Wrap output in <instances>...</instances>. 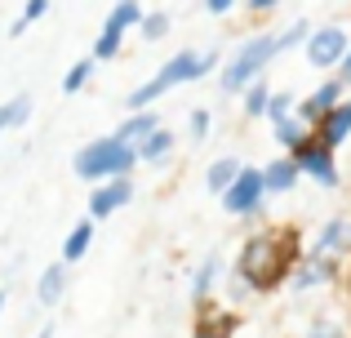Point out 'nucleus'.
Segmentation results:
<instances>
[{
  "instance_id": "12",
  "label": "nucleus",
  "mask_w": 351,
  "mask_h": 338,
  "mask_svg": "<svg viewBox=\"0 0 351 338\" xmlns=\"http://www.w3.org/2000/svg\"><path fill=\"white\" fill-rule=\"evenodd\" d=\"M316 138L325 143L329 152H338L343 143L351 138V103H343V107H334V112L320 121V130H316Z\"/></svg>"
},
{
  "instance_id": "16",
  "label": "nucleus",
  "mask_w": 351,
  "mask_h": 338,
  "mask_svg": "<svg viewBox=\"0 0 351 338\" xmlns=\"http://www.w3.org/2000/svg\"><path fill=\"white\" fill-rule=\"evenodd\" d=\"M240 169H245V165H240V160H236V156H218V160H214V165H209V173H205V187H209V191H214V196H227V191H232V187H236V178H240Z\"/></svg>"
},
{
  "instance_id": "1",
  "label": "nucleus",
  "mask_w": 351,
  "mask_h": 338,
  "mask_svg": "<svg viewBox=\"0 0 351 338\" xmlns=\"http://www.w3.org/2000/svg\"><path fill=\"white\" fill-rule=\"evenodd\" d=\"M302 263V250H298V232L293 227H263L254 232L245 245H240V258H236V276L245 289H276L280 280L293 276V267Z\"/></svg>"
},
{
  "instance_id": "14",
  "label": "nucleus",
  "mask_w": 351,
  "mask_h": 338,
  "mask_svg": "<svg viewBox=\"0 0 351 338\" xmlns=\"http://www.w3.org/2000/svg\"><path fill=\"white\" fill-rule=\"evenodd\" d=\"M156 130H160V116H156V112H134V116H125V121H120L116 138L129 143V147H138V143H147Z\"/></svg>"
},
{
  "instance_id": "15",
  "label": "nucleus",
  "mask_w": 351,
  "mask_h": 338,
  "mask_svg": "<svg viewBox=\"0 0 351 338\" xmlns=\"http://www.w3.org/2000/svg\"><path fill=\"white\" fill-rule=\"evenodd\" d=\"M62 294H67V263H53V267H45L40 280H36V303L53 307Z\"/></svg>"
},
{
  "instance_id": "27",
  "label": "nucleus",
  "mask_w": 351,
  "mask_h": 338,
  "mask_svg": "<svg viewBox=\"0 0 351 338\" xmlns=\"http://www.w3.org/2000/svg\"><path fill=\"white\" fill-rule=\"evenodd\" d=\"M209 130H214V116H209L205 107H196V112L187 116V138H191V143H205Z\"/></svg>"
},
{
  "instance_id": "10",
  "label": "nucleus",
  "mask_w": 351,
  "mask_h": 338,
  "mask_svg": "<svg viewBox=\"0 0 351 338\" xmlns=\"http://www.w3.org/2000/svg\"><path fill=\"white\" fill-rule=\"evenodd\" d=\"M129 200H134V178L103 182V187H94V196H89V218H112L116 209L129 205Z\"/></svg>"
},
{
  "instance_id": "5",
  "label": "nucleus",
  "mask_w": 351,
  "mask_h": 338,
  "mask_svg": "<svg viewBox=\"0 0 351 338\" xmlns=\"http://www.w3.org/2000/svg\"><path fill=\"white\" fill-rule=\"evenodd\" d=\"M347 49H351V40H347V32L338 23H329V27H311V36H307V45H302V53H307V62L311 67H343V58H347Z\"/></svg>"
},
{
  "instance_id": "13",
  "label": "nucleus",
  "mask_w": 351,
  "mask_h": 338,
  "mask_svg": "<svg viewBox=\"0 0 351 338\" xmlns=\"http://www.w3.org/2000/svg\"><path fill=\"white\" fill-rule=\"evenodd\" d=\"M347 245H351V218H329V223L320 227L316 250H311V254H320V258H334V254H343Z\"/></svg>"
},
{
  "instance_id": "19",
  "label": "nucleus",
  "mask_w": 351,
  "mask_h": 338,
  "mask_svg": "<svg viewBox=\"0 0 351 338\" xmlns=\"http://www.w3.org/2000/svg\"><path fill=\"white\" fill-rule=\"evenodd\" d=\"M120 45H125V27L107 18L103 32H98V40H94V53H89V58H94V62H112L116 53H120Z\"/></svg>"
},
{
  "instance_id": "34",
  "label": "nucleus",
  "mask_w": 351,
  "mask_h": 338,
  "mask_svg": "<svg viewBox=\"0 0 351 338\" xmlns=\"http://www.w3.org/2000/svg\"><path fill=\"white\" fill-rule=\"evenodd\" d=\"M36 338H53V325H45V330H40V334H36Z\"/></svg>"
},
{
  "instance_id": "35",
  "label": "nucleus",
  "mask_w": 351,
  "mask_h": 338,
  "mask_svg": "<svg viewBox=\"0 0 351 338\" xmlns=\"http://www.w3.org/2000/svg\"><path fill=\"white\" fill-rule=\"evenodd\" d=\"M0 312H5V289H0Z\"/></svg>"
},
{
  "instance_id": "32",
  "label": "nucleus",
  "mask_w": 351,
  "mask_h": 338,
  "mask_svg": "<svg viewBox=\"0 0 351 338\" xmlns=\"http://www.w3.org/2000/svg\"><path fill=\"white\" fill-rule=\"evenodd\" d=\"M307 338H343V334H338V330H334V325H320V330H311Z\"/></svg>"
},
{
  "instance_id": "4",
  "label": "nucleus",
  "mask_w": 351,
  "mask_h": 338,
  "mask_svg": "<svg viewBox=\"0 0 351 338\" xmlns=\"http://www.w3.org/2000/svg\"><path fill=\"white\" fill-rule=\"evenodd\" d=\"M134 165H138V147L120 143L116 134L94 138V143H85V147L76 152V178L94 182V187L116 182V178H129V173H134Z\"/></svg>"
},
{
  "instance_id": "25",
  "label": "nucleus",
  "mask_w": 351,
  "mask_h": 338,
  "mask_svg": "<svg viewBox=\"0 0 351 338\" xmlns=\"http://www.w3.org/2000/svg\"><path fill=\"white\" fill-rule=\"evenodd\" d=\"M89 76H94V58H80L76 67L62 76V94H67V98H71V94H80V89L89 85Z\"/></svg>"
},
{
  "instance_id": "29",
  "label": "nucleus",
  "mask_w": 351,
  "mask_h": 338,
  "mask_svg": "<svg viewBox=\"0 0 351 338\" xmlns=\"http://www.w3.org/2000/svg\"><path fill=\"white\" fill-rule=\"evenodd\" d=\"M45 14H49V0H32V5H23V14H18V23H14V36L27 32L32 23H40Z\"/></svg>"
},
{
  "instance_id": "11",
  "label": "nucleus",
  "mask_w": 351,
  "mask_h": 338,
  "mask_svg": "<svg viewBox=\"0 0 351 338\" xmlns=\"http://www.w3.org/2000/svg\"><path fill=\"white\" fill-rule=\"evenodd\" d=\"M298 178H302V169H298V160H293V156H276L271 165L263 169L267 196H285V191H293V187H298Z\"/></svg>"
},
{
  "instance_id": "28",
  "label": "nucleus",
  "mask_w": 351,
  "mask_h": 338,
  "mask_svg": "<svg viewBox=\"0 0 351 338\" xmlns=\"http://www.w3.org/2000/svg\"><path fill=\"white\" fill-rule=\"evenodd\" d=\"M293 98L289 94H271V107H267V121H271V130L276 125H285V121H293Z\"/></svg>"
},
{
  "instance_id": "23",
  "label": "nucleus",
  "mask_w": 351,
  "mask_h": 338,
  "mask_svg": "<svg viewBox=\"0 0 351 338\" xmlns=\"http://www.w3.org/2000/svg\"><path fill=\"white\" fill-rule=\"evenodd\" d=\"M245 116L249 121H258V116H267V107H271V89H267V80H258V85H249L245 89Z\"/></svg>"
},
{
  "instance_id": "30",
  "label": "nucleus",
  "mask_w": 351,
  "mask_h": 338,
  "mask_svg": "<svg viewBox=\"0 0 351 338\" xmlns=\"http://www.w3.org/2000/svg\"><path fill=\"white\" fill-rule=\"evenodd\" d=\"M232 325H236V321H223V325H214L209 316H200V321H196V334H191V338H227V330H232Z\"/></svg>"
},
{
  "instance_id": "6",
  "label": "nucleus",
  "mask_w": 351,
  "mask_h": 338,
  "mask_svg": "<svg viewBox=\"0 0 351 338\" xmlns=\"http://www.w3.org/2000/svg\"><path fill=\"white\" fill-rule=\"evenodd\" d=\"M263 200H267L263 169L245 165V169H240V178H236V187L223 196V209H227L232 218H249V214H258V209H263Z\"/></svg>"
},
{
  "instance_id": "33",
  "label": "nucleus",
  "mask_w": 351,
  "mask_h": 338,
  "mask_svg": "<svg viewBox=\"0 0 351 338\" xmlns=\"http://www.w3.org/2000/svg\"><path fill=\"white\" fill-rule=\"evenodd\" d=\"M338 80H343V85H351V49H347V58H343V67H338Z\"/></svg>"
},
{
  "instance_id": "20",
  "label": "nucleus",
  "mask_w": 351,
  "mask_h": 338,
  "mask_svg": "<svg viewBox=\"0 0 351 338\" xmlns=\"http://www.w3.org/2000/svg\"><path fill=\"white\" fill-rule=\"evenodd\" d=\"M218 276H223V258L218 254H209L205 263H200V271H196V280H191V298L196 303H205L209 294H214V285H218Z\"/></svg>"
},
{
  "instance_id": "22",
  "label": "nucleus",
  "mask_w": 351,
  "mask_h": 338,
  "mask_svg": "<svg viewBox=\"0 0 351 338\" xmlns=\"http://www.w3.org/2000/svg\"><path fill=\"white\" fill-rule=\"evenodd\" d=\"M27 116H32V98H27V94L9 98V103L0 107V134L14 130V125H27Z\"/></svg>"
},
{
  "instance_id": "31",
  "label": "nucleus",
  "mask_w": 351,
  "mask_h": 338,
  "mask_svg": "<svg viewBox=\"0 0 351 338\" xmlns=\"http://www.w3.org/2000/svg\"><path fill=\"white\" fill-rule=\"evenodd\" d=\"M236 9V0H205V14H214V18H227Z\"/></svg>"
},
{
  "instance_id": "7",
  "label": "nucleus",
  "mask_w": 351,
  "mask_h": 338,
  "mask_svg": "<svg viewBox=\"0 0 351 338\" xmlns=\"http://www.w3.org/2000/svg\"><path fill=\"white\" fill-rule=\"evenodd\" d=\"M293 160H298V169L307 173L311 182H320V187H338V160H334V152H329L320 138H311L302 152H293Z\"/></svg>"
},
{
  "instance_id": "9",
  "label": "nucleus",
  "mask_w": 351,
  "mask_h": 338,
  "mask_svg": "<svg viewBox=\"0 0 351 338\" xmlns=\"http://www.w3.org/2000/svg\"><path fill=\"white\" fill-rule=\"evenodd\" d=\"M334 107H343V80H338V76L325 80V85H316L307 98H302V103H298V121H316L320 125Z\"/></svg>"
},
{
  "instance_id": "2",
  "label": "nucleus",
  "mask_w": 351,
  "mask_h": 338,
  "mask_svg": "<svg viewBox=\"0 0 351 338\" xmlns=\"http://www.w3.org/2000/svg\"><path fill=\"white\" fill-rule=\"evenodd\" d=\"M218 67V53L214 49H182V53H173L165 67H156V76L152 80H143V85L134 89V94L125 98V107H129V116L134 112H152V103L156 98H165L169 89H178V85H191V80H205L209 71Z\"/></svg>"
},
{
  "instance_id": "18",
  "label": "nucleus",
  "mask_w": 351,
  "mask_h": 338,
  "mask_svg": "<svg viewBox=\"0 0 351 338\" xmlns=\"http://www.w3.org/2000/svg\"><path fill=\"white\" fill-rule=\"evenodd\" d=\"M173 143H178V134H169L160 125V130H156L147 143H138V165H156V160H165L173 152Z\"/></svg>"
},
{
  "instance_id": "17",
  "label": "nucleus",
  "mask_w": 351,
  "mask_h": 338,
  "mask_svg": "<svg viewBox=\"0 0 351 338\" xmlns=\"http://www.w3.org/2000/svg\"><path fill=\"white\" fill-rule=\"evenodd\" d=\"M89 245H94V218H80L62 241V263H80L89 254Z\"/></svg>"
},
{
  "instance_id": "26",
  "label": "nucleus",
  "mask_w": 351,
  "mask_h": 338,
  "mask_svg": "<svg viewBox=\"0 0 351 338\" xmlns=\"http://www.w3.org/2000/svg\"><path fill=\"white\" fill-rule=\"evenodd\" d=\"M143 18H147V9L134 5V0H120V5L112 9V23H120L125 32H129V27H143Z\"/></svg>"
},
{
  "instance_id": "3",
  "label": "nucleus",
  "mask_w": 351,
  "mask_h": 338,
  "mask_svg": "<svg viewBox=\"0 0 351 338\" xmlns=\"http://www.w3.org/2000/svg\"><path fill=\"white\" fill-rule=\"evenodd\" d=\"M276 58H280V36L254 32V36H249V40L232 53V62L223 67L218 89H223V94H245L249 85H258V80H263V71L271 67Z\"/></svg>"
},
{
  "instance_id": "24",
  "label": "nucleus",
  "mask_w": 351,
  "mask_h": 338,
  "mask_svg": "<svg viewBox=\"0 0 351 338\" xmlns=\"http://www.w3.org/2000/svg\"><path fill=\"white\" fill-rule=\"evenodd\" d=\"M173 27V14L169 9H152V14L143 18V40H165Z\"/></svg>"
},
{
  "instance_id": "21",
  "label": "nucleus",
  "mask_w": 351,
  "mask_h": 338,
  "mask_svg": "<svg viewBox=\"0 0 351 338\" xmlns=\"http://www.w3.org/2000/svg\"><path fill=\"white\" fill-rule=\"evenodd\" d=\"M276 143H280L289 156H293V152H302V147L311 143V138H307V125H302L298 116H293V121H285V125H276Z\"/></svg>"
},
{
  "instance_id": "8",
  "label": "nucleus",
  "mask_w": 351,
  "mask_h": 338,
  "mask_svg": "<svg viewBox=\"0 0 351 338\" xmlns=\"http://www.w3.org/2000/svg\"><path fill=\"white\" fill-rule=\"evenodd\" d=\"M334 276H338L334 258H320V254H302V263L293 267V276H289V289H293V294H307V289H316V285H329Z\"/></svg>"
}]
</instances>
